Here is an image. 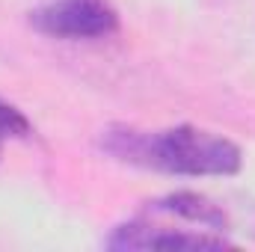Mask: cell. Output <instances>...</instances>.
Instances as JSON below:
<instances>
[{
  "instance_id": "cell-1",
  "label": "cell",
  "mask_w": 255,
  "mask_h": 252,
  "mask_svg": "<svg viewBox=\"0 0 255 252\" xmlns=\"http://www.w3.org/2000/svg\"><path fill=\"white\" fill-rule=\"evenodd\" d=\"M101 148L122 163L160 169L169 175H235L241 172V148L211 130L178 125L166 130L107 127L101 130Z\"/></svg>"
},
{
  "instance_id": "cell-2",
  "label": "cell",
  "mask_w": 255,
  "mask_h": 252,
  "mask_svg": "<svg viewBox=\"0 0 255 252\" xmlns=\"http://www.w3.org/2000/svg\"><path fill=\"white\" fill-rule=\"evenodd\" d=\"M30 21L39 33L57 39H101L119 27V15L107 0H51Z\"/></svg>"
},
{
  "instance_id": "cell-3",
  "label": "cell",
  "mask_w": 255,
  "mask_h": 252,
  "mask_svg": "<svg viewBox=\"0 0 255 252\" xmlns=\"http://www.w3.org/2000/svg\"><path fill=\"white\" fill-rule=\"evenodd\" d=\"M107 250H226L232 247L223 235L202 229H175L169 223H154L148 214L113 229L104 241Z\"/></svg>"
},
{
  "instance_id": "cell-4",
  "label": "cell",
  "mask_w": 255,
  "mask_h": 252,
  "mask_svg": "<svg viewBox=\"0 0 255 252\" xmlns=\"http://www.w3.org/2000/svg\"><path fill=\"white\" fill-rule=\"evenodd\" d=\"M151 205L160 208V211H166V214H172V217H178V220H184V223H190V226L205 229V232L223 235L229 229V220H226L223 208H217L211 199H205L199 193H190V190L169 193V196H163V199H157Z\"/></svg>"
},
{
  "instance_id": "cell-5",
  "label": "cell",
  "mask_w": 255,
  "mask_h": 252,
  "mask_svg": "<svg viewBox=\"0 0 255 252\" xmlns=\"http://www.w3.org/2000/svg\"><path fill=\"white\" fill-rule=\"evenodd\" d=\"M30 130L33 127H30L27 116L18 107L0 101V148H3L6 139H24V136H30Z\"/></svg>"
}]
</instances>
